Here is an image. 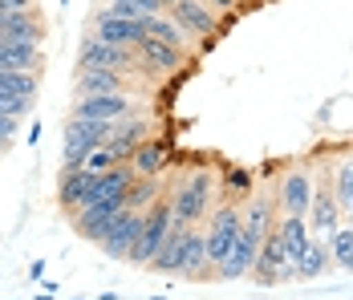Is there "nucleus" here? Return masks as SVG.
<instances>
[{
  "instance_id": "nucleus-25",
  "label": "nucleus",
  "mask_w": 353,
  "mask_h": 300,
  "mask_svg": "<svg viewBox=\"0 0 353 300\" xmlns=\"http://www.w3.org/2000/svg\"><path fill=\"white\" fill-rule=\"evenodd\" d=\"M81 167H85V170H94V174H102V170L114 167V159H110V150H106V146H94V150H85Z\"/></svg>"
},
{
  "instance_id": "nucleus-1",
  "label": "nucleus",
  "mask_w": 353,
  "mask_h": 300,
  "mask_svg": "<svg viewBox=\"0 0 353 300\" xmlns=\"http://www.w3.org/2000/svg\"><path fill=\"white\" fill-rule=\"evenodd\" d=\"M215 174L208 167L191 170L179 187H171V223L175 228H195L215 203Z\"/></svg>"
},
{
  "instance_id": "nucleus-21",
  "label": "nucleus",
  "mask_w": 353,
  "mask_h": 300,
  "mask_svg": "<svg viewBox=\"0 0 353 300\" xmlns=\"http://www.w3.org/2000/svg\"><path fill=\"white\" fill-rule=\"evenodd\" d=\"M90 183H94V170H70V174H61L57 179V203L65 207V211H73L77 203H81V195L90 191Z\"/></svg>"
},
{
  "instance_id": "nucleus-20",
  "label": "nucleus",
  "mask_w": 353,
  "mask_h": 300,
  "mask_svg": "<svg viewBox=\"0 0 353 300\" xmlns=\"http://www.w3.org/2000/svg\"><path fill=\"white\" fill-rule=\"evenodd\" d=\"M159 191H163V174H134V183L126 191V207L130 211H150L154 203L163 199Z\"/></svg>"
},
{
  "instance_id": "nucleus-24",
  "label": "nucleus",
  "mask_w": 353,
  "mask_h": 300,
  "mask_svg": "<svg viewBox=\"0 0 353 300\" xmlns=\"http://www.w3.org/2000/svg\"><path fill=\"white\" fill-rule=\"evenodd\" d=\"M228 199H236V203H244L248 195H252V174H248L244 167H232L228 174H223V187H219Z\"/></svg>"
},
{
  "instance_id": "nucleus-6",
  "label": "nucleus",
  "mask_w": 353,
  "mask_h": 300,
  "mask_svg": "<svg viewBox=\"0 0 353 300\" xmlns=\"http://www.w3.org/2000/svg\"><path fill=\"white\" fill-rule=\"evenodd\" d=\"M272 195H276V211L281 215H309V203H313V170L305 167V163L284 170Z\"/></svg>"
},
{
  "instance_id": "nucleus-29",
  "label": "nucleus",
  "mask_w": 353,
  "mask_h": 300,
  "mask_svg": "<svg viewBox=\"0 0 353 300\" xmlns=\"http://www.w3.org/2000/svg\"><path fill=\"white\" fill-rule=\"evenodd\" d=\"M208 4H212L215 12H232V8H236L240 0H208Z\"/></svg>"
},
{
  "instance_id": "nucleus-26",
  "label": "nucleus",
  "mask_w": 353,
  "mask_h": 300,
  "mask_svg": "<svg viewBox=\"0 0 353 300\" xmlns=\"http://www.w3.org/2000/svg\"><path fill=\"white\" fill-rule=\"evenodd\" d=\"M37 8V0H0V12H29Z\"/></svg>"
},
{
  "instance_id": "nucleus-16",
  "label": "nucleus",
  "mask_w": 353,
  "mask_h": 300,
  "mask_svg": "<svg viewBox=\"0 0 353 300\" xmlns=\"http://www.w3.org/2000/svg\"><path fill=\"white\" fill-rule=\"evenodd\" d=\"M183 235L187 228H175L171 223V232L163 235V243H159V252H154V260H150V272H163V276H179V256H183Z\"/></svg>"
},
{
  "instance_id": "nucleus-27",
  "label": "nucleus",
  "mask_w": 353,
  "mask_h": 300,
  "mask_svg": "<svg viewBox=\"0 0 353 300\" xmlns=\"http://www.w3.org/2000/svg\"><path fill=\"white\" fill-rule=\"evenodd\" d=\"M17 130H21V122H17V118H8V114H0V138H12Z\"/></svg>"
},
{
  "instance_id": "nucleus-11",
  "label": "nucleus",
  "mask_w": 353,
  "mask_h": 300,
  "mask_svg": "<svg viewBox=\"0 0 353 300\" xmlns=\"http://www.w3.org/2000/svg\"><path fill=\"white\" fill-rule=\"evenodd\" d=\"M73 90L81 94H130V77L118 69H73Z\"/></svg>"
},
{
  "instance_id": "nucleus-17",
  "label": "nucleus",
  "mask_w": 353,
  "mask_h": 300,
  "mask_svg": "<svg viewBox=\"0 0 353 300\" xmlns=\"http://www.w3.org/2000/svg\"><path fill=\"white\" fill-rule=\"evenodd\" d=\"M146 37H159L163 45H175L183 53H191V33L179 25L171 12H159V17H146Z\"/></svg>"
},
{
  "instance_id": "nucleus-12",
  "label": "nucleus",
  "mask_w": 353,
  "mask_h": 300,
  "mask_svg": "<svg viewBox=\"0 0 353 300\" xmlns=\"http://www.w3.org/2000/svg\"><path fill=\"white\" fill-rule=\"evenodd\" d=\"M179 276H183V280H212V264H208V243H203V228H187V235H183Z\"/></svg>"
},
{
  "instance_id": "nucleus-23",
  "label": "nucleus",
  "mask_w": 353,
  "mask_h": 300,
  "mask_svg": "<svg viewBox=\"0 0 353 300\" xmlns=\"http://www.w3.org/2000/svg\"><path fill=\"white\" fill-rule=\"evenodd\" d=\"M333 199H337L341 215H345V207L353 203V154H345V159L333 167Z\"/></svg>"
},
{
  "instance_id": "nucleus-7",
  "label": "nucleus",
  "mask_w": 353,
  "mask_h": 300,
  "mask_svg": "<svg viewBox=\"0 0 353 300\" xmlns=\"http://www.w3.org/2000/svg\"><path fill=\"white\" fill-rule=\"evenodd\" d=\"M126 114H134L130 94H81V98H73L65 118H102V122H118V118H126Z\"/></svg>"
},
{
  "instance_id": "nucleus-13",
  "label": "nucleus",
  "mask_w": 353,
  "mask_h": 300,
  "mask_svg": "<svg viewBox=\"0 0 353 300\" xmlns=\"http://www.w3.org/2000/svg\"><path fill=\"white\" fill-rule=\"evenodd\" d=\"M0 37L8 41H25V45H45V21L41 12H0Z\"/></svg>"
},
{
  "instance_id": "nucleus-15",
  "label": "nucleus",
  "mask_w": 353,
  "mask_h": 300,
  "mask_svg": "<svg viewBox=\"0 0 353 300\" xmlns=\"http://www.w3.org/2000/svg\"><path fill=\"white\" fill-rule=\"evenodd\" d=\"M272 232L281 235V243H284V252H288L292 264L305 256V248H309V239H313L305 215H276V228H272Z\"/></svg>"
},
{
  "instance_id": "nucleus-9",
  "label": "nucleus",
  "mask_w": 353,
  "mask_h": 300,
  "mask_svg": "<svg viewBox=\"0 0 353 300\" xmlns=\"http://www.w3.org/2000/svg\"><path fill=\"white\" fill-rule=\"evenodd\" d=\"M167 12L175 17L179 25L187 29L191 37H203V41H212L219 33V21H215V8L208 0H171L167 4Z\"/></svg>"
},
{
  "instance_id": "nucleus-31",
  "label": "nucleus",
  "mask_w": 353,
  "mask_h": 300,
  "mask_svg": "<svg viewBox=\"0 0 353 300\" xmlns=\"http://www.w3.org/2000/svg\"><path fill=\"white\" fill-rule=\"evenodd\" d=\"M345 223H353V203L345 207Z\"/></svg>"
},
{
  "instance_id": "nucleus-32",
  "label": "nucleus",
  "mask_w": 353,
  "mask_h": 300,
  "mask_svg": "<svg viewBox=\"0 0 353 300\" xmlns=\"http://www.w3.org/2000/svg\"><path fill=\"white\" fill-rule=\"evenodd\" d=\"M4 150H8V138H0V154H4Z\"/></svg>"
},
{
  "instance_id": "nucleus-3",
  "label": "nucleus",
  "mask_w": 353,
  "mask_h": 300,
  "mask_svg": "<svg viewBox=\"0 0 353 300\" xmlns=\"http://www.w3.org/2000/svg\"><path fill=\"white\" fill-rule=\"evenodd\" d=\"M167 232H171V195H163V199L146 211V219H142V235H139V243L130 248L126 264L146 268L150 260H154V252H159V243H163V235Z\"/></svg>"
},
{
  "instance_id": "nucleus-5",
  "label": "nucleus",
  "mask_w": 353,
  "mask_h": 300,
  "mask_svg": "<svg viewBox=\"0 0 353 300\" xmlns=\"http://www.w3.org/2000/svg\"><path fill=\"white\" fill-rule=\"evenodd\" d=\"M142 219H146V211H130V207H122V211L114 215L110 232L98 239V252H102L106 260H126L130 248L139 243V235H142Z\"/></svg>"
},
{
  "instance_id": "nucleus-28",
  "label": "nucleus",
  "mask_w": 353,
  "mask_h": 300,
  "mask_svg": "<svg viewBox=\"0 0 353 300\" xmlns=\"http://www.w3.org/2000/svg\"><path fill=\"white\" fill-rule=\"evenodd\" d=\"M29 280H45V260H33V264H29Z\"/></svg>"
},
{
  "instance_id": "nucleus-2",
  "label": "nucleus",
  "mask_w": 353,
  "mask_h": 300,
  "mask_svg": "<svg viewBox=\"0 0 353 300\" xmlns=\"http://www.w3.org/2000/svg\"><path fill=\"white\" fill-rule=\"evenodd\" d=\"M77 69H118L126 77L139 73V53L130 45H106L98 37H85L77 45Z\"/></svg>"
},
{
  "instance_id": "nucleus-18",
  "label": "nucleus",
  "mask_w": 353,
  "mask_h": 300,
  "mask_svg": "<svg viewBox=\"0 0 353 300\" xmlns=\"http://www.w3.org/2000/svg\"><path fill=\"white\" fill-rule=\"evenodd\" d=\"M329 268H333V260H329V243H325L321 235H313L309 248H305V256L296 260V280H321Z\"/></svg>"
},
{
  "instance_id": "nucleus-4",
  "label": "nucleus",
  "mask_w": 353,
  "mask_h": 300,
  "mask_svg": "<svg viewBox=\"0 0 353 300\" xmlns=\"http://www.w3.org/2000/svg\"><path fill=\"white\" fill-rule=\"evenodd\" d=\"M309 232L321 235V239H329V235L337 232L341 223H345V215H341V207L333 199V174L325 170L321 179H313V203H309Z\"/></svg>"
},
{
  "instance_id": "nucleus-8",
  "label": "nucleus",
  "mask_w": 353,
  "mask_h": 300,
  "mask_svg": "<svg viewBox=\"0 0 353 300\" xmlns=\"http://www.w3.org/2000/svg\"><path fill=\"white\" fill-rule=\"evenodd\" d=\"M98 41H106V45H139L142 37H146V17H110L102 8H94V33Z\"/></svg>"
},
{
  "instance_id": "nucleus-19",
  "label": "nucleus",
  "mask_w": 353,
  "mask_h": 300,
  "mask_svg": "<svg viewBox=\"0 0 353 300\" xmlns=\"http://www.w3.org/2000/svg\"><path fill=\"white\" fill-rule=\"evenodd\" d=\"M130 167H134V174H163V170H167V146H163L159 138L139 142L134 154H130Z\"/></svg>"
},
{
  "instance_id": "nucleus-30",
  "label": "nucleus",
  "mask_w": 353,
  "mask_h": 300,
  "mask_svg": "<svg viewBox=\"0 0 353 300\" xmlns=\"http://www.w3.org/2000/svg\"><path fill=\"white\" fill-rule=\"evenodd\" d=\"M25 138H29V146H37V142H41V122H33V130L25 134Z\"/></svg>"
},
{
  "instance_id": "nucleus-14",
  "label": "nucleus",
  "mask_w": 353,
  "mask_h": 300,
  "mask_svg": "<svg viewBox=\"0 0 353 300\" xmlns=\"http://www.w3.org/2000/svg\"><path fill=\"white\" fill-rule=\"evenodd\" d=\"M134 53H139V66H150L154 73H171L187 61V53L175 49V45H163L159 37H142L139 45H134Z\"/></svg>"
},
{
  "instance_id": "nucleus-22",
  "label": "nucleus",
  "mask_w": 353,
  "mask_h": 300,
  "mask_svg": "<svg viewBox=\"0 0 353 300\" xmlns=\"http://www.w3.org/2000/svg\"><path fill=\"white\" fill-rule=\"evenodd\" d=\"M325 243H329V260L341 268V272H353V223H341Z\"/></svg>"
},
{
  "instance_id": "nucleus-10",
  "label": "nucleus",
  "mask_w": 353,
  "mask_h": 300,
  "mask_svg": "<svg viewBox=\"0 0 353 300\" xmlns=\"http://www.w3.org/2000/svg\"><path fill=\"white\" fill-rule=\"evenodd\" d=\"M256 252H260V239H256V235H248L244 228H240L236 243H232V252H228V260L215 268V280H244V276H252Z\"/></svg>"
},
{
  "instance_id": "nucleus-33",
  "label": "nucleus",
  "mask_w": 353,
  "mask_h": 300,
  "mask_svg": "<svg viewBox=\"0 0 353 300\" xmlns=\"http://www.w3.org/2000/svg\"><path fill=\"white\" fill-rule=\"evenodd\" d=\"M61 4H70V0H61Z\"/></svg>"
}]
</instances>
